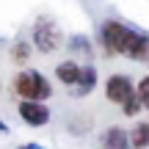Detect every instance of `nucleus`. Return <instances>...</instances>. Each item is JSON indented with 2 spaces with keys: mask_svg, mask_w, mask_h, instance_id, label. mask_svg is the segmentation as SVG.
<instances>
[{
  "mask_svg": "<svg viewBox=\"0 0 149 149\" xmlns=\"http://www.w3.org/2000/svg\"><path fill=\"white\" fill-rule=\"evenodd\" d=\"M14 91L19 94V100H50L53 97V86H50V80L44 77L42 72L36 69H19L14 77Z\"/></svg>",
  "mask_w": 149,
  "mask_h": 149,
  "instance_id": "obj_1",
  "label": "nucleus"
},
{
  "mask_svg": "<svg viewBox=\"0 0 149 149\" xmlns=\"http://www.w3.org/2000/svg\"><path fill=\"white\" fill-rule=\"evenodd\" d=\"M130 36H133V28L119 22V19H105L100 28V44L108 55H124Z\"/></svg>",
  "mask_w": 149,
  "mask_h": 149,
  "instance_id": "obj_2",
  "label": "nucleus"
},
{
  "mask_svg": "<svg viewBox=\"0 0 149 149\" xmlns=\"http://www.w3.org/2000/svg\"><path fill=\"white\" fill-rule=\"evenodd\" d=\"M31 42H33V47H36L39 53L50 55V53H55V50L64 44V33H61V28H58L55 19H50V17H39V19L33 22Z\"/></svg>",
  "mask_w": 149,
  "mask_h": 149,
  "instance_id": "obj_3",
  "label": "nucleus"
},
{
  "mask_svg": "<svg viewBox=\"0 0 149 149\" xmlns=\"http://www.w3.org/2000/svg\"><path fill=\"white\" fill-rule=\"evenodd\" d=\"M17 113H19V119L25 124H31V127H44V124L50 122V108L44 105V102H39V100H19Z\"/></svg>",
  "mask_w": 149,
  "mask_h": 149,
  "instance_id": "obj_4",
  "label": "nucleus"
},
{
  "mask_svg": "<svg viewBox=\"0 0 149 149\" xmlns=\"http://www.w3.org/2000/svg\"><path fill=\"white\" fill-rule=\"evenodd\" d=\"M133 91H135V83H133L130 74L119 72V74H111V77L105 80V97H108V102H113V105H122Z\"/></svg>",
  "mask_w": 149,
  "mask_h": 149,
  "instance_id": "obj_5",
  "label": "nucleus"
},
{
  "mask_svg": "<svg viewBox=\"0 0 149 149\" xmlns=\"http://www.w3.org/2000/svg\"><path fill=\"white\" fill-rule=\"evenodd\" d=\"M124 58H130V61H146L149 58V33L133 28V36H130V44L124 50Z\"/></svg>",
  "mask_w": 149,
  "mask_h": 149,
  "instance_id": "obj_6",
  "label": "nucleus"
},
{
  "mask_svg": "<svg viewBox=\"0 0 149 149\" xmlns=\"http://www.w3.org/2000/svg\"><path fill=\"white\" fill-rule=\"evenodd\" d=\"M94 86H97V66H94V64H80L77 83H74L69 91H72L74 97H86V94L94 91Z\"/></svg>",
  "mask_w": 149,
  "mask_h": 149,
  "instance_id": "obj_7",
  "label": "nucleus"
},
{
  "mask_svg": "<svg viewBox=\"0 0 149 149\" xmlns=\"http://www.w3.org/2000/svg\"><path fill=\"white\" fill-rule=\"evenodd\" d=\"M102 149H133L130 146V138H127V130L119 127V124L108 127L105 135H102Z\"/></svg>",
  "mask_w": 149,
  "mask_h": 149,
  "instance_id": "obj_8",
  "label": "nucleus"
},
{
  "mask_svg": "<svg viewBox=\"0 0 149 149\" xmlns=\"http://www.w3.org/2000/svg\"><path fill=\"white\" fill-rule=\"evenodd\" d=\"M77 74H80V64H77L74 58H69V61H61V64L55 66V77H58L64 86H69V88H72L74 83H77Z\"/></svg>",
  "mask_w": 149,
  "mask_h": 149,
  "instance_id": "obj_9",
  "label": "nucleus"
},
{
  "mask_svg": "<svg viewBox=\"0 0 149 149\" xmlns=\"http://www.w3.org/2000/svg\"><path fill=\"white\" fill-rule=\"evenodd\" d=\"M130 138V146L133 149H146L149 146V122H135L127 133Z\"/></svg>",
  "mask_w": 149,
  "mask_h": 149,
  "instance_id": "obj_10",
  "label": "nucleus"
},
{
  "mask_svg": "<svg viewBox=\"0 0 149 149\" xmlns=\"http://www.w3.org/2000/svg\"><path fill=\"white\" fill-rule=\"evenodd\" d=\"M31 50L33 44L25 42V39H19V42H14V47H11V58H14V64H28V58H31Z\"/></svg>",
  "mask_w": 149,
  "mask_h": 149,
  "instance_id": "obj_11",
  "label": "nucleus"
},
{
  "mask_svg": "<svg viewBox=\"0 0 149 149\" xmlns=\"http://www.w3.org/2000/svg\"><path fill=\"white\" fill-rule=\"evenodd\" d=\"M69 50H72V53L86 55V58L94 55V47H91V42H88L86 36H72V39H69Z\"/></svg>",
  "mask_w": 149,
  "mask_h": 149,
  "instance_id": "obj_12",
  "label": "nucleus"
},
{
  "mask_svg": "<svg viewBox=\"0 0 149 149\" xmlns=\"http://www.w3.org/2000/svg\"><path fill=\"white\" fill-rule=\"evenodd\" d=\"M141 111H144V108H141V100H138V94L133 91V94L122 102V113H124V116H130V119H135Z\"/></svg>",
  "mask_w": 149,
  "mask_h": 149,
  "instance_id": "obj_13",
  "label": "nucleus"
},
{
  "mask_svg": "<svg viewBox=\"0 0 149 149\" xmlns=\"http://www.w3.org/2000/svg\"><path fill=\"white\" fill-rule=\"evenodd\" d=\"M135 94H138V100H141V108H146V111H149V74L138 80V86H135Z\"/></svg>",
  "mask_w": 149,
  "mask_h": 149,
  "instance_id": "obj_14",
  "label": "nucleus"
},
{
  "mask_svg": "<svg viewBox=\"0 0 149 149\" xmlns=\"http://www.w3.org/2000/svg\"><path fill=\"white\" fill-rule=\"evenodd\" d=\"M17 149H44V146H39V144H19Z\"/></svg>",
  "mask_w": 149,
  "mask_h": 149,
  "instance_id": "obj_15",
  "label": "nucleus"
},
{
  "mask_svg": "<svg viewBox=\"0 0 149 149\" xmlns=\"http://www.w3.org/2000/svg\"><path fill=\"white\" fill-rule=\"evenodd\" d=\"M0 133H8V124H6L3 119H0Z\"/></svg>",
  "mask_w": 149,
  "mask_h": 149,
  "instance_id": "obj_16",
  "label": "nucleus"
},
{
  "mask_svg": "<svg viewBox=\"0 0 149 149\" xmlns=\"http://www.w3.org/2000/svg\"><path fill=\"white\" fill-rule=\"evenodd\" d=\"M146 61H149V58H146Z\"/></svg>",
  "mask_w": 149,
  "mask_h": 149,
  "instance_id": "obj_17",
  "label": "nucleus"
}]
</instances>
